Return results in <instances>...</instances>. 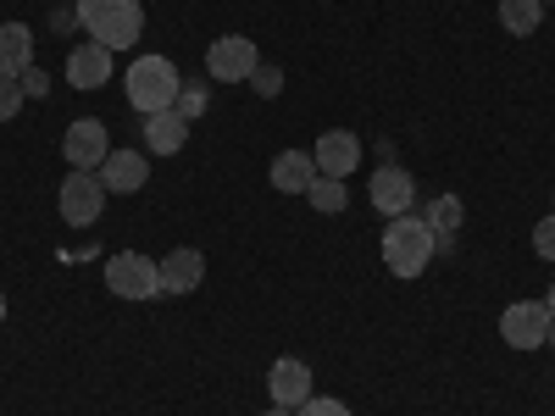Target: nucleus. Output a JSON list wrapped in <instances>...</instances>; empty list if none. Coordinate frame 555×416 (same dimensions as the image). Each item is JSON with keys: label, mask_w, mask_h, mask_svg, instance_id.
Wrapping results in <instances>:
<instances>
[{"label": "nucleus", "mask_w": 555, "mask_h": 416, "mask_svg": "<svg viewBox=\"0 0 555 416\" xmlns=\"http://www.w3.org/2000/svg\"><path fill=\"white\" fill-rule=\"evenodd\" d=\"M78 28L89 34V44H106V51H133L139 34H145V6L139 0H73Z\"/></svg>", "instance_id": "nucleus-1"}, {"label": "nucleus", "mask_w": 555, "mask_h": 416, "mask_svg": "<svg viewBox=\"0 0 555 416\" xmlns=\"http://www.w3.org/2000/svg\"><path fill=\"white\" fill-rule=\"evenodd\" d=\"M384 266L395 272V277H423L428 266H434V256H439V239H434V227L416 217V211H405V217H389V227H384Z\"/></svg>", "instance_id": "nucleus-2"}, {"label": "nucleus", "mask_w": 555, "mask_h": 416, "mask_svg": "<svg viewBox=\"0 0 555 416\" xmlns=\"http://www.w3.org/2000/svg\"><path fill=\"white\" fill-rule=\"evenodd\" d=\"M178 89H183V78H178V67L167 62V56H133V67L122 73V95H128V106L139 112V117H156V112H172L178 106Z\"/></svg>", "instance_id": "nucleus-3"}, {"label": "nucleus", "mask_w": 555, "mask_h": 416, "mask_svg": "<svg viewBox=\"0 0 555 416\" xmlns=\"http://www.w3.org/2000/svg\"><path fill=\"white\" fill-rule=\"evenodd\" d=\"M256 67H261V51L250 34H222L206 44V78L211 83H250Z\"/></svg>", "instance_id": "nucleus-4"}, {"label": "nucleus", "mask_w": 555, "mask_h": 416, "mask_svg": "<svg viewBox=\"0 0 555 416\" xmlns=\"http://www.w3.org/2000/svg\"><path fill=\"white\" fill-rule=\"evenodd\" d=\"M106 183H101V172H89V167H73L67 178H62V222H73V227H95L101 222V211H106Z\"/></svg>", "instance_id": "nucleus-5"}, {"label": "nucleus", "mask_w": 555, "mask_h": 416, "mask_svg": "<svg viewBox=\"0 0 555 416\" xmlns=\"http://www.w3.org/2000/svg\"><path fill=\"white\" fill-rule=\"evenodd\" d=\"M106 289L117 300H156L162 295V272L151 256H139V250H117L106 261Z\"/></svg>", "instance_id": "nucleus-6"}, {"label": "nucleus", "mask_w": 555, "mask_h": 416, "mask_svg": "<svg viewBox=\"0 0 555 416\" xmlns=\"http://www.w3.org/2000/svg\"><path fill=\"white\" fill-rule=\"evenodd\" d=\"M550 306L544 300H512L500 311V339L512 344V350H544V339H550Z\"/></svg>", "instance_id": "nucleus-7"}, {"label": "nucleus", "mask_w": 555, "mask_h": 416, "mask_svg": "<svg viewBox=\"0 0 555 416\" xmlns=\"http://www.w3.org/2000/svg\"><path fill=\"white\" fill-rule=\"evenodd\" d=\"M62 156H67V167L101 172V161L112 156V133H106V122H101V117H78V122H67V133H62Z\"/></svg>", "instance_id": "nucleus-8"}, {"label": "nucleus", "mask_w": 555, "mask_h": 416, "mask_svg": "<svg viewBox=\"0 0 555 416\" xmlns=\"http://www.w3.org/2000/svg\"><path fill=\"white\" fill-rule=\"evenodd\" d=\"M366 200H373V211H384V217H405L416 206V178L405 167H378L373 178H366Z\"/></svg>", "instance_id": "nucleus-9"}, {"label": "nucleus", "mask_w": 555, "mask_h": 416, "mask_svg": "<svg viewBox=\"0 0 555 416\" xmlns=\"http://www.w3.org/2000/svg\"><path fill=\"white\" fill-rule=\"evenodd\" d=\"M156 272H162V295H195L206 284V256L195 245H178L156 261Z\"/></svg>", "instance_id": "nucleus-10"}, {"label": "nucleus", "mask_w": 555, "mask_h": 416, "mask_svg": "<svg viewBox=\"0 0 555 416\" xmlns=\"http://www.w3.org/2000/svg\"><path fill=\"white\" fill-rule=\"evenodd\" d=\"M311 161H317L322 178H350V172L361 167V139H356L350 128H328V133L317 139Z\"/></svg>", "instance_id": "nucleus-11"}, {"label": "nucleus", "mask_w": 555, "mask_h": 416, "mask_svg": "<svg viewBox=\"0 0 555 416\" xmlns=\"http://www.w3.org/2000/svg\"><path fill=\"white\" fill-rule=\"evenodd\" d=\"M267 394H272V405L300 411V405L311 400V366H306V361H295V355L272 361V366H267Z\"/></svg>", "instance_id": "nucleus-12"}, {"label": "nucleus", "mask_w": 555, "mask_h": 416, "mask_svg": "<svg viewBox=\"0 0 555 416\" xmlns=\"http://www.w3.org/2000/svg\"><path fill=\"white\" fill-rule=\"evenodd\" d=\"M145 178H151L145 151H112V156L101 161V183H106V195H133V190H145Z\"/></svg>", "instance_id": "nucleus-13"}, {"label": "nucleus", "mask_w": 555, "mask_h": 416, "mask_svg": "<svg viewBox=\"0 0 555 416\" xmlns=\"http://www.w3.org/2000/svg\"><path fill=\"white\" fill-rule=\"evenodd\" d=\"M311 183H317L311 151H278V156H272V190H278V195H306Z\"/></svg>", "instance_id": "nucleus-14"}, {"label": "nucleus", "mask_w": 555, "mask_h": 416, "mask_svg": "<svg viewBox=\"0 0 555 416\" xmlns=\"http://www.w3.org/2000/svg\"><path fill=\"white\" fill-rule=\"evenodd\" d=\"M112 78V51L106 44H78V51L67 56V83L73 89H101Z\"/></svg>", "instance_id": "nucleus-15"}, {"label": "nucleus", "mask_w": 555, "mask_h": 416, "mask_svg": "<svg viewBox=\"0 0 555 416\" xmlns=\"http://www.w3.org/2000/svg\"><path fill=\"white\" fill-rule=\"evenodd\" d=\"M34 67V28L28 23H0V78H17Z\"/></svg>", "instance_id": "nucleus-16"}, {"label": "nucleus", "mask_w": 555, "mask_h": 416, "mask_svg": "<svg viewBox=\"0 0 555 416\" xmlns=\"http://www.w3.org/2000/svg\"><path fill=\"white\" fill-rule=\"evenodd\" d=\"M139 128H145L151 156H178V151H183V139H190V122H183L178 112H156V117H145Z\"/></svg>", "instance_id": "nucleus-17"}, {"label": "nucleus", "mask_w": 555, "mask_h": 416, "mask_svg": "<svg viewBox=\"0 0 555 416\" xmlns=\"http://www.w3.org/2000/svg\"><path fill=\"white\" fill-rule=\"evenodd\" d=\"M539 23H544V0H500V28L505 34L528 39V34H539Z\"/></svg>", "instance_id": "nucleus-18"}, {"label": "nucleus", "mask_w": 555, "mask_h": 416, "mask_svg": "<svg viewBox=\"0 0 555 416\" xmlns=\"http://www.w3.org/2000/svg\"><path fill=\"white\" fill-rule=\"evenodd\" d=\"M306 200H311V211H322V217H339V211L350 206V190H345V178H322V172H317V183L306 190Z\"/></svg>", "instance_id": "nucleus-19"}, {"label": "nucleus", "mask_w": 555, "mask_h": 416, "mask_svg": "<svg viewBox=\"0 0 555 416\" xmlns=\"http://www.w3.org/2000/svg\"><path fill=\"white\" fill-rule=\"evenodd\" d=\"M423 222L434 227V239H439V245L455 239V227H461V200H455V195H439V200L423 211Z\"/></svg>", "instance_id": "nucleus-20"}, {"label": "nucleus", "mask_w": 555, "mask_h": 416, "mask_svg": "<svg viewBox=\"0 0 555 416\" xmlns=\"http://www.w3.org/2000/svg\"><path fill=\"white\" fill-rule=\"evenodd\" d=\"M23 101H28L23 83H17V78H0V122H12V117L23 112Z\"/></svg>", "instance_id": "nucleus-21"}, {"label": "nucleus", "mask_w": 555, "mask_h": 416, "mask_svg": "<svg viewBox=\"0 0 555 416\" xmlns=\"http://www.w3.org/2000/svg\"><path fill=\"white\" fill-rule=\"evenodd\" d=\"M172 112H178L183 122H195V117L206 112V89H201V83H190V89H178V106H172Z\"/></svg>", "instance_id": "nucleus-22"}, {"label": "nucleus", "mask_w": 555, "mask_h": 416, "mask_svg": "<svg viewBox=\"0 0 555 416\" xmlns=\"http://www.w3.org/2000/svg\"><path fill=\"white\" fill-rule=\"evenodd\" d=\"M533 256L555 261V211H550V217H539V227H533Z\"/></svg>", "instance_id": "nucleus-23"}, {"label": "nucleus", "mask_w": 555, "mask_h": 416, "mask_svg": "<svg viewBox=\"0 0 555 416\" xmlns=\"http://www.w3.org/2000/svg\"><path fill=\"white\" fill-rule=\"evenodd\" d=\"M295 416H350V405L345 400H328V394H311Z\"/></svg>", "instance_id": "nucleus-24"}, {"label": "nucleus", "mask_w": 555, "mask_h": 416, "mask_svg": "<svg viewBox=\"0 0 555 416\" xmlns=\"http://www.w3.org/2000/svg\"><path fill=\"white\" fill-rule=\"evenodd\" d=\"M250 89H256V95H267V101H272L278 89H284V73H278V67H267V62H261V67L250 73Z\"/></svg>", "instance_id": "nucleus-25"}, {"label": "nucleus", "mask_w": 555, "mask_h": 416, "mask_svg": "<svg viewBox=\"0 0 555 416\" xmlns=\"http://www.w3.org/2000/svg\"><path fill=\"white\" fill-rule=\"evenodd\" d=\"M17 83H23V95H51V73H44V67H28V73H17Z\"/></svg>", "instance_id": "nucleus-26"}, {"label": "nucleus", "mask_w": 555, "mask_h": 416, "mask_svg": "<svg viewBox=\"0 0 555 416\" xmlns=\"http://www.w3.org/2000/svg\"><path fill=\"white\" fill-rule=\"evenodd\" d=\"M261 416H295V411H289V405H267Z\"/></svg>", "instance_id": "nucleus-27"}, {"label": "nucleus", "mask_w": 555, "mask_h": 416, "mask_svg": "<svg viewBox=\"0 0 555 416\" xmlns=\"http://www.w3.org/2000/svg\"><path fill=\"white\" fill-rule=\"evenodd\" d=\"M544 306H550V316H555V284H550V295H544Z\"/></svg>", "instance_id": "nucleus-28"}, {"label": "nucleus", "mask_w": 555, "mask_h": 416, "mask_svg": "<svg viewBox=\"0 0 555 416\" xmlns=\"http://www.w3.org/2000/svg\"><path fill=\"white\" fill-rule=\"evenodd\" d=\"M544 344H550V350H555V322H550V339H544Z\"/></svg>", "instance_id": "nucleus-29"}, {"label": "nucleus", "mask_w": 555, "mask_h": 416, "mask_svg": "<svg viewBox=\"0 0 555 416\" xmlns=\"http://www.w3.org/2000/svg\"><path fill=\"white\" fill-rule=\"evenodd\" d=\"M0 322H7V295H0Z\"/></svg>", "instance_id": "nucleus-30"}, {"label": "nucleus", "mask_w": 555, "mask_h": 416, "mask_svg": "<svg viewBox=\"0 0 555 416\" xmlns=\"http://www.w3.org/2000/svg\"><path fill=\"white\" fill-rule=\"evenodd\" d=\"M544 6H550V0H544Z\"/></svg>", "instance_id": "nucleus-31"}]
</instances>
